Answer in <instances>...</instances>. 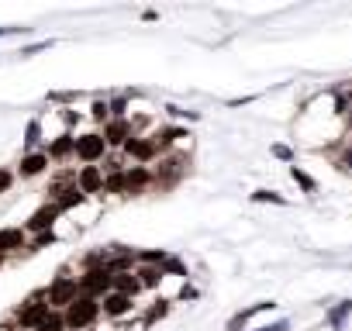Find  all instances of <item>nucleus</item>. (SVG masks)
Listing matches in <instances>:
<instances>
[{
	"label": "nucleus",
	"instance_id": "obj_29",
	"mask_svg": "<svg viewBox=\"0 0 352 331\" xmlns=\"http://www.w3.org/2000/svg\"><path fill=\"white\" fill-rule=\"evenodd\" d=\"M331 155H335V166H338V170L352 173V138H349V141H342L338 148H331Z\"/></svg>",
	"mask_w": 352,
	"mask_h": 331
},
{
	"label": "nucleus",
	"instance_id": "obj_8",
	"mask_svg": "<svg viewBox=\"0 0 352 331\" xmlns=\"http://www.w3.org/2000/svg\"><path fill=\"white\" fill-rule=\"evenodd\" d=\"M42 152L49 155V162H52V166H63V162L76 159V135H73V131L66 128V131H59V135L45 138Z\"/></svg>",
	"mask_w": 352,
	"mask_h": 331
},
{
	"label": "nucleus",
	"instance_id": "obj_12",
	"mask_svg": "<svg viewBox=\"0 0 352 331\" xmlns=\"http://www.w3.org/2000/svg\"><path fill=\"white\" fill-rule=\"evenodd\" d=\"M152 187H155L152 166H124V190H128V197H142Z\"/></svg>",
	"mask_w": 352,
	"mask_h": 331
},
{
	"label": "nucleus",
	"instance_id": "obj_38",
	"mask_svg": "<svg viewBox=\"0 0 352 331\" xmlns=\"http://www.w3.org/2000/svg\"><path fill=\"white\" fill-rule=\"evenodd\" d=\"M256 97L249 93V97H235V100H228V107H245V104H252Z\"/></svg>",
	"mask_w": 352,
	"mask_h": 331
},
{
	"label": "nucleus",
	"instance_id": "obj_16",
	"mask_svg": "<svg viewBox=\"0 0 352 331\" xmlns=\"http://www.w3.org/2000/svg\"><path fill=\"white\" fill-rule=\"evenodd\" d=\"M107 249V259H104V269L111 273V276H118V273H131L138 262H135V249H128V245H104Z\"/></svg>",
	"mask_w": 352,
	"mask_h": 331
},
{
	"label": "nucleus",
	"instance_id": "obj_24",
	"mask_svg": "<svg viewBox=\"0 0 352 331\" xmlns=\"http://www.w3.org/2000/svg\"><path fill=\"white\" fill-rule=\"evenodd\" d=\"M290 180H294V183H297V190H300V194H307V197L321 190V187H318V180H314L307 170H300V166H290Z\"/></svg>",
	"mask_w": 352,
	"mask_h": 331
},
{
	"label": "nucleus",
	"instance_id": "obj_30",
	"mask_svg": "<svg viewBox=\"0 0 352 331\" xmlns=\"http://www.w3.org/2000/svg\"><path fill=\"white\" fill-rule=\"evenodd\" d=\"M90 121H97L100 128L111 121V111H107V97H94L90 100Z\"/></svg>",
	"mask_w": 352,
	"mask_h": 331
},
{
	"label": "nucleus",
	"instance_id": "obj_19",
	"mask_svg": "<svg viewBox=\"0 0 352 331\" xmlns=\"http://www.w3.org/2000/svg\"><path fill=\"white\" fill-rule=\"evenodd\" d=\"M349 317H352V300H338V304H331V307H328L324 324H328L331 331H345Z\"/></svg>",
	"mask_w": 352,
	"mask_h": 331
},
{
	"label": "nucleus",
	"instance_id": "obj_40",
	"mask_svg": "<svg viewBox=\"0 0 352 331\" xmlns=\"http://www.w3.org/2000/svg\"><path fill=\"white\" fill-rule=\"evenodd\" d=\"M4 331H25V328H14L11 321H4Z\"/></svg>",
	"mask_w": 352,
	"mask_h": 331
},
{
	"label": "nucleus",
	"instance_id": "obj_11",
	"mask_svg": "<svg viewBox=\"0 0 352 331\" xmlns=\"http://www.w3.org/2000/svg\"><path fill=\"white\" fill-rule=\"evenodd\" d=\"M25 245H28V235H25L21 225L0 228V259H4V262H8V259H21Z\"/></svg>",
	"mask_w": 352,
	"mask_h": 331
},
{
	"label": "nucleus",
	"instance_id": "obj_9",
	"mask_svg": "<svg viewBox=\"0 0 352 331\" xmlns=\"http://www.w3.org/2000/svg\"><path fill=\"white\" fill-rule=\"evenodd\" d=\"M59 221H63L59 207L45 201L42 207H35V211H32V218H28V221H25L21 228H25V235L32 238V235H45V231H56V225H59Z\"/></svg>",
	"mask_w": 352,
	"mask_h": 331
},
{
	"label": "nucleus",
	"instance_id": "obj_31",
	"mask_svg": "<svg viewBox=\"0 0 352 331\" xmlns=\"http://www.w3.org/2000/svg\"><path fill=\"white\" fill-rule=\"evenodd\" d=\"M173 121H201V111H187V107H176V104H166L162 107Z\"/></svg>",
	"mask_w": 352,
	"mask_h": 331
},
{
	"label": "nucleus",
	"instance_id": "obj_37",
	"mask_svg": "<svg viewBox=\"0 0 352 331\" xmlns=\"http://www.w3.org/2000/svg\"><path fill=\"white\" fill-rule=\"evenodd\" d=\"M252 331H294V324H290L287 317H280V321H273V324H263V328H252Z\"/></svg>",
	"mask_w": 352,
	"mask_h": 331
},
{
	"label": "nucleus",
	"instance_id": "obj_18",
	"mask_svg": "<svg viewBox=\"0 0 352 331\" xmlns=\"http://www.w3.org/2000/svg\"><path fill=\"white\" fill-rule=\"evenodd\" d=\"M21 145H25V152H38L45 145V121L42 117H28V124L21 131Z\"/></svg>",
	"mask_w": 352,
	"mask_h": 331
},
{
	"label": "nucleus",
	"instance_id": "obj_3",
	"mask_svg": "<svg viewBox=\"0 0 352 331\" xmlns=\"http://www.w3.org/2000/svg\"><path fill=\"white\" fill-rule=\"evenodd\" d=\"M63 321H66V331H94L97 321H100V300L80 293V297L63 310Z\"/></svg>",
	"mask_w": 352,
	"mask_h": 331
},
{
	"label": "nucleus",
	"instance_id": "obj_15",
	"mask_svg": "<svg viewBox=\"0 0 352 331\" xmlns=\"http://www.w3.org/2000/svg\"><path fill=\"white\" fill-rule=\"evenodd\" d=\"M100 135H104V141H107V152H121L124 141L135 135V121H131V117H124V121H107V124L100 128Z\"/></svg>",
	"mask_w": 352,
	"mask_h": 331
},
{
	"label": "nucleus",
	"instance_id": "obj_5",
	"mask_svg": "<svg viewBox=\"0 0 352 331\" xmlns=\"http://www.w3.org/2000/svg\"><path fill=\"white\" fill-rule=\"evenodd\" d=\"M107 155H111V152H107V141H104L100 128L76 135V162H80V166H100Z\"/></svg>",
	"mask_w": 352,
	"mask_h": 331
},
{
	"label": "nucleus",
	"instance_id": "obj_7",
	"mask_svg": "<svg viewBox=\"0 0 352 331\" xmlns=\"http://www.w3.org/2000/svg\"><path fill=\"white\" fill-rule=\"evenodd\" d=\"M76 283H80V293H83V297L100 300V297H107V293H111L114 276H111L104 266H100V269H80V273H76Z\"/></svg>",
	"mask_w": 352,
	"mask_h": 331
},
{
	"label": "nucleus",
	"instance_id": "obj_17",
	"mask_svg": "<svg viewBox=\"0 0 352 331\" xmlns=\"http://www.w3.org/2000/svg\"><path fill=\"white\" fill-rule=\"evenodd\" d=\"M266 310H276V300H263V304L242 307L239 314H232V317H228L225 331H249V324H252V321H256L259 314H266Z\"/></svg>",
	"mask_w": 352,
	"mask_h": 331
},
{
	"label": "nucleus",
	"instance_id": "obj_28",
	"mask_svg": "<svg viewBox=\"0 0 352 331\" xmlns=\"http://www.w3.org/2000/svg\"><path fill=\"white\" fill-rule=\"evenodd\" d=\"M166 249H135V262L138 266H159L162 269V262H166Z\"/></svg>",
	"mask_w": 352,
	"mask_h": 331
},
{
	"label": "nucleus",
	"instance_id": "obj_27",
	"mask_svg": "<svg viewBox=\"0 0 352 331\" xmlns=\"http://www.w3.org/2000/svg\"><path fill=\"white\" fill-rule=\"evenodd\" d=\"M249 201H252V204H270V207H287V197H283V194H276V190H266V187L252 190V194H249Z\"/></svg>",
	"mask_w": 352,
	"mask_h": 331
},
{
	"label": "nucleus",
	"instance_id": "obj_6",
	"mask_svg": "<svg viewBox=\"0 0 352 331\" xmlns=\"http://www.w3.org/2000/svg\"><path fill=\"white\" fill-rule=\"evenodd\" d=\"M121 155L128 159V166H152L155 159H159V148H155V141H152V135H131L128 141H124V148H121Z\"/></svg>",
	"mask_w": 352,
	"mask_h": 331
},
{
	"label": "nucleus",
	"instance_id": "obj_33",
	"mask_svg": "<svg viewBox=\"0 0 352 331\" xmlns=\"http://www.w3.org/2000/svg\"><path fill=\"white\" fill-rule=\"evenodd\" d=\"M52 45H56L52 38H42V42H32V45H21V52H18V56H21V59H32V56H38V52H45V49H52Z\"/></svg>",
	"mask_w": 352,
	"mask_h": 331
},
{
	"label": "nucleus",
	"instance_id": "obj_13",
	"mask_svg": "<svg viewBox=\"0 0 352 331\" xmlns=\"http://www.w3.org/2000/svg\"><path fill=\"white\" fill-rule=\"evenodd\" d=\"M138 310V304L131 300V297H121V293H107V297H100V317H107V321H124V317H131Z\"/></svg>",
	"mask_w": 352,
	"mask_h": 331
},
{
	"label": "nucleus",
	"instance_id": "obj_32",
	"mask_svg": "<svg viewBox=\"0 0 352 331\" xmlns=\"http://www.w3.org/2000/svg\"><path fill=\"white\" fill-rule=\"evenodd\" d=\"M35 331H66V321H63V310H52Z\"/></svg>",
	"mask_w": 352,
	"mask_h": 331
},
{
	"label": "nucleus",
	"instance_id": "obj_26",
	"mask_svg": "<svg viewBox=\"0 0 352 331\" xmlns=\"http://www.w3.org/2000/svg\"><path fill=\"white\" fill-rule=\"evenodd\" d=\"M128 107H131V93H114V97H107L111 121H124V117H128Z\"/></svg>",
	"mask_w": 352,
	"mask_h": 331
},
{
	"label": "nucleus",
	"instance_id": "obj_10",
	"mask_svg": "<svg viewBox=\"0 0 352 331\" xmlns=\"http://www.w3.org/2000/svg\"><path fill=\"white\" fill-rule=\"evenodd\" d=\"M49 155L38 148V152H21V159H18V166H14V176L18 180H38V176H45L49 173Z\"/></svg>",
	"mask_w": 352,
	"mask_h": 331
},
{
	"label": "nucleus",
	"instance_id": "obj_22",
	"mask_svg": "<svg viewBox=\"0 0 352 331\" xmlns=\"http://www.w3.org/2000/svg\"><path fill=\"white\" fill-rule=\"evenodd\" d=\"M135 276H138L142 290H159V286L166 283V276H162L159 266H135Z\"/></svg>",
	"mask_w": 352,
	"mask_h": 331
},
{
	"label": "nucleus",
	"instance_id": "obj_25",
	"mask_svg": "<svg viewBox=\"0 0 352 331\" xmlns=\"http://www.w3.org/2000/svg\"><path fill=\"white\" fill-rule=\"evenodd\" d=\"M162 276H166V279H169V276H173V279H190V269H187V262H184L180 255L169 252L166 262H162Z\"/></svg>",
	"mask_w": 352,
	"mask_h": 331
},
{
	"label": "nucleus",
	"instance_id": "obj_4",
	"mask_svg": "<svg viewBox=\"0 0 352 331\" xmlns=\"http://www.w3.org/2000/svg\"><path fill=\"white\" fill-rule=\"evenodd\" d=\"M76 297H80V283H76V276L69 269H59L49 279V286H45V300H49L52 310H66Z\"/></svg>",
	"mask_w": 352,
	"mask_h": 331
},
{
	"label": "nucleus",
	"instance_id": "obj_36",
	"mask_svg": "<svg viewBox=\"0 0 352 331\" xmlns=\"http://www.w3.org/2000/svg\"><path fill=\"white\" fill-rule=\"evenodd\" d=\"M14 170H4V166H0V194H11V187H14Z\"/></svg>",
	"mask_w": 352,
	"mask_h": 331
},
{
	"label": "nucleus",
	"instance_id": "obj_14",
	"mask_svg": "<svg viewBox=\"0 0 352 331\" xmlns=\"http://www.w3.org/2000/svg\"><path fill=\"white\" fill-rule=\"evenodd\" d=\"M76 190L83 197H104V170L100 166H80L76 170Z\"/></svg>",
	"mask_w": 352,
	"mask_h": 331
},
{
	"label": "nucleus",
	"instance_id": "obj_1",
	"mask_svg": "<svg viewBox=\"0 0 352 331\" xmlns=\"http://www.w3.org/2000/svg\"><path fill=\"white\" fill-rule=\"evenodd\" d=\"M190 173V152H166L152 162V176H155V187L152 190H173L180 187Z\"/></svg>",
	"mask_w": 352,
	"mask_h": 331
},
{
	"label": "nucleus",
	"instance_id": "obj_21",
	"mask_svg": "<svg viewBox=\"0 0 352 331\" xmlns=\"http://www.w3.org/2000/svg\"><path fill=\"white\" fill-rule=\"evenodd\" d=\"M111 290H114V293H121V297H131V300H135L138 293H145V290H142V283H138V276H135V269H131V273H118V276H114V283H111Z\"/></svg>",
	"mask_w": 352,
	"mask_h": 331
},
{
	"label": "nucleus",
	"instance_id": "obj_34",
	"mask_svg": "<svg viewBox=\"0 0 352 331\" xmlns=\"http://www.w3.org/2000/svg\"><path fill=\"white\" fill-rule=\"evenodd\" d=\"M270 155L280 159V162H290V166H294V148H290L287 141H273V145H270Z\"/></svg>",
	"mask_w": 352,
	"mask_h": 331
},
{
	"label": "nucleus",
	"instance_id": "obj_23",
	"mask_svg": "<svg viewBox=\"0 0 352 331\" xmlns=\"http://www.w3.org/2000/svg\"><path fill=\"white\" fill-rule=\"evenodd\" d=\"M104 197H128V190H124V170L104 173Z\"/></svg>",
	"mask_w": 352,
	"mask_h": 331
},
{
	"label": "nucleus",
	"instance_id": "obj_35",
	"mask_svg": "<svg viewBox=\"0 0 352 331\" xmlns=\"http://www.w3.org/2000/svg\"><path fill=\"white\" fill-rule=\"evenodd\" d=\"M76 97H80L76 90H52L49 93V104H73Z\"/></svg>",
	"mask_w": 352,
	"mask_h": 331
},
{
	"label": "nucleus",
	"instance_id": "obj_2",
	"mask_svg": "<svg viewBox=\"0 0 352 331\" xmlns=\"http://www.w3.org/2000/svg\"><path fill=\"white\" fill-rule=\"evenodd\" d=\"M52 314V307H49V300H45V290H35V293H28L14 310H11V324L14 328H25V331H35L45 317Z\"/></svg>",
	"mask_w": 352,
	"mask_h": 331
},
{
	"label": "nucleus",
	"instance_id": "obj_39",
	"mask_svg": "<svg viewBox=\"0 0 352 331\" xmlns=\"http://www.w3.org/2000/svg\"><path fill=\"white\" fill-rule=\"evenodd\" d=\"M18 32H21V35H28L32 28H0V38H8V35H18Z\"/></svg>",
	"mask_w": 352,
	"mask_h": 331
},
{
	"label": "nucleus",
	"instance_id": "obj_20",
	"mask_svg": "<svg viewBox=\"0 0 352 331\" xmlns=\"http://www.w3.org/2000/svg\"><path fill=\"white\" fill-rule=\"evenodd\" d=\"M169 310H173V300H169V297H159V300H152V304L142 310V324H145V328H152V324L166 321V317H169Z\"/></svg>",
	"mask_w": 352,
	"mask_h": 331
}]
</instances>
